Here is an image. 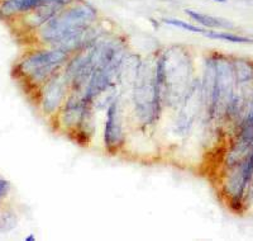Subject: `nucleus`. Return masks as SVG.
I'll return each instance as SVG.
<instances>
[{
	"label": "nucleus",
	"mask_w": 253,
	"mask_h": 241,
	"mask_svg": "<svg viewBox=\"0 0 253 241\" xmlns=\"http://www.w3.org/2000/svg\"><path fill=\"white\" fill-rule=\"evenodd\" d=\"M155 74L165 109L183 104L196 79V60L186 45H170L155 52Z\"/></svg>",
	"instance_id": "nucleus-1"
},
{
	"label": "nucleus",
	"mask_w": 253,
	"mask_h": 241,
	"mask_svg": "<svg viewBox=\"0 0 253 241\" xmlns=\"http://www.w3.org/2000/svg\"><path fill=\"white\" fill-rule=\"evenodd\" d=\"M129 117L142 131L155 128L163 116L161 90L155 74V52L142 61L139 74L128 97Z\"/></svg>",
	"instance_id": "nucleus-2"
},
{
	"label": "nucleus",
	"mask_w": 253,
	"mask_h": 241,
	"mask_svg": "<svg viewBox=\"0 0 253 241\" xmlns=\"http://www.w3.org/2000/svg\"><path fill=\"white\" fill-rule=\"evenodd\" d=\"M99 19L100 14L96 6L86 0H75L35 31L37 43L46 47H57L66 38L90 27Z\"/></svg>",
	"instance_id": "nucleus-3"
},
{
	"label": "nucleus",
	"mask_w": 253,
	"mask_h": 241,
	"mask_svg": "<svg viewBox=\"0 0 253 241\" xmlns=\"http://www.w3.org/2000/svg\"><path fill=\"white\" fill-rule=\"evenodd\" d=\"M95 117L94 105L83 98V93L71 92L50 123L53 131L65 135L77 145L88 146L94 137Z\"/></svg>",
	"instance_id": "nucleus-4"
},
{
	"label": "nucleus",
	"mask_w": 253,
	"mask_h": 241,
	"mask_svg": "<svg viewBox=\"0 0 253 241\" xmlns=\"http://www.w3.org/2000/svg\"><path fill=\"white\" fill-rule=\"evenodd\" d=\"M68 59L70 55L60 48L39 46L17 64L15 71L34 93L51 76L61 71Z\"/></svg>",
	"instance_id": "nucleus-5"
},
{
	"label": "nucleus",
	"mask_w": 253,
	"mask_h": 241,
	"mask_svg": "<svg viewBox=\"0 0 253 241\" xmlns=\"http://www.w3.org/2000/svg\"><path fill=\"white\" fill-rule=\"evenodd\" d=\"M128 112L126 113V101L119 94L105 109V122H104L103 143L104 149L109 155H118L126 149L128 134H126V121Z\"/></svg>",
	"instance_id": "nucleus-6"
},
{
	"label": "nucleus",
	"mask_w": 253,
	"mask_h": 241,
	"mask_svg": "<svg viewBox=\"0 0 253 241\" xmlns=\"http://www.w3.org/2000/svg\"><path fill=\"white\" fill-rule=\"evenodd\" d=\"M175 119L172 123V132L180 138H189L197 122H200L204 114L203 92H201V79L197 75L192 84L188 97L175 110Z\"/></svg>",
	"instance_id": "nucleus-7"
},
{
	"label": "nucleus",
	"mask_w": 253,
	"mask_h": 241,
	"mask_svg": "<svg viewBox=\"0 0 253 241\" xmlns=\"http://www.w3.org/2000/svg\"><path fill=\"white\" fill-rule=\"evenodd\" d=\"M70 83L65 77L63 72L59 71L51 76L44 84L34 92L35 104L38 107L44 118L50 122L53 117L59 113L66 99L70 96Z\"/></svg>",
	"instance_id": "nucleus-8"
},
{
	"label": "nucleus",
	"mask_w": 253,
	"mask_h": 241,
	"mask_svg": "<svg viewBox=\"0 0 253 241\" xmlns=\"http://www.w3.org/2000/svg\"><path fill=\"white\" fill-rule=\"evenodd\" d=\"M63 8H66V6H62L61 4L57 3H42L32 12L27 13L22 17H23V21L27 27H30V30L32 31H37Z\"/></svg>",
	"instance_id": "nucleus-9"
},
{
	"label": "nucleus",
	"mask_w": 253,
	"mask_h": 241,
	"mask_svg": "<svg viewBox=\"0 0 253 241\" xmlns=\"http://www.w3.org/2000/svg\"><path fill=\"white\" fill-rule=\"evenodd\" d=\"M43 3V0H3L0 4V14L4 18H13L32 12Z\"/></svg>",
	"instance_id": "nucleus-10"
},
{
	"label": "nucleus",
	"mask_w": 253,
	"mask_h": 241,
	"mask_svg": "<svg viewBox=\"0 0 253 241\" xmlns=\"http://www.w3.org/2000/svg\"><path fill=\"white\" fill-rule=\"evenodd\" d=\"M185 14L206 30L208 28H210V30H232V28H234V24L232 22L218 18V17H213V15L205 14V13L196 12V10L192 9H185Z\"/></svg>",
	"instance_id": "nucleus-11"
},
{
	"label": "nucleus",
	"mask_w": 253,
	"mask_h": 241,
	"mask_svg": "<svg viewBox=\"0 0 253 241\" xmlns=\"http://www.w3.org/2000/svg\"><path fill=\"white\" fill-rule=\"evenodd\" d=\"M238 85L248 87L253 84V61L243 57H232Z\"/></svg>",
	"instance_id": "nucleus-12"
},
{
	"label": "nucleus",
	"mask_w": 253,
	"mask_h": 241,
	"mask_svg": "<svg viewBox=\"0 0 253 241\" xmlns=\"http://www.w3.org/2000/svg\"><path fill=\"white\" fill-rule=\"evenodd\" d=\"M208 38L212 39H219V41L230 42V43H253V39L248 38V37L241 36V34H236L232 32H218V31H206L204 34Z\"/></svg>",
	"instance_id": "nucleus-13"
},
{
	"label": "nucleus",
	"mask_w": 253,
	"mask_h": 241,
	"mask_svg": "<svg viewBox=\"0 0 253 241\" xmlns=\"http://www.w3.org/2000/svg\"><path fill=\"white\" fill-rule=\"evenodd\" d=\"M162 22L165 24H168V26H172V27L180 28V30L188 31L190 33H196V34H205L206 28L199 27V26H195V24L189 23V22L183 21V19H177V18H163Z\"/></svg>",
	"instance_id": "nucleus-14"
},
{
	"label": "nucleus",
	"mask_w": 253,
	"mask_h": 241,
	"mask_svg": "<svg viewBox=\"0 0 253 241\" xmlns=\"http://www.w3.org/2000/svg\"><path fill=\"white\" fill-rule=\"evenodd\" d=\"M17 214L10 209H1L0 211V231L8 232L17 227Z\"/></svg>",
	"instance_id": "nucleus-15"
},
{
	"label": "nucleus",
	"mask_w": 253,
	"mask_h": 241,
	"mask_svg": "<svg viewBox=\"0 0 253 241\" xmlns=\"http://www.w3.org/2000/svg\"><path fill=\"white\" fill-rule=\"evenodd\" d=\"M12 189V184L8 179L0 176V201L4 200L5 197H8L9 192Z\"/></svg>",
	"instance_id": "nucleus-16"
},
{
	"label": "nucleus",
	"mask_w": 253,
	"mask_h": 241,
	"mask_svg": "<svg viewBox=\"0 0 253 241\" xmlns=\"http://www.w3.org/2000/svg\"><path fill=\"white\" fill-rule=\"evenodd\" d=\"M150 21H151V23H152L153 24V28H155V30H158V28H159V23H156V19H153V18H151L150 19Z\"/></svg>",
	"instance_id": "nucleus-17"
},
{
	"label": "nucleus",
	"mask_w": 253,
	"mask_h": 241,
	"mask_svg": "<svg viewBox=\"0 0 253 241\" xmlns=\"http://www.w3.org/2000/svg\"><path fill=\"white\" fill-rule=\"evenodd\" d=\"M24 240H26V241H35V236L33 235V234H31V235L27 236V238L24 239Z\"/></svg>",
	"instance_id": "nucleus-18"
},
{
	"label": "nucleus",
	"mask_w": 253,
	"mask_h": 241,
	"mask_svg": "<svg viewBox=\"0 0 253 241\" xmlns=\"http://www.w3.org/2000/svg\"><path fill=\"white\" fill-rule=\"evenodd\" d=\"M213 1H217V3H225L227 0H213Z\"/></svg>",
	"instance_id": "nucleus-19"
}]
</instances>
